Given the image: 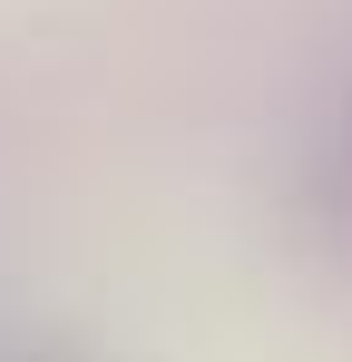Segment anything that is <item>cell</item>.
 <instances>
[{
	"mask_svg": "<svg viewBox=\"0 0 352 362\" xmlns=\"http://www.w3.org/2000/svg\"><path fill=\"white\" fill-rule=\"evenodd\" d=\"M303 226L333 245V255H352V108L323 127V147L303 157Z\"/></svg>",
	"mask_w": 352,
	"mask_h": 362,
	"instance_id": "obj_1",
	"label": "cell"
},
{
	"mask_svg": "<svg viewBox=\"0 0 352 362\" xmlns=\"http://www.w3.org/2000/svg\"><path fill=\"white\" fill-rule=\"evenodd\" d=\"M30 362H40V353H30Z\"/></svg>",
	"mask_w": 352,
	"mask_h": 362,
	"instance_id": "obj_2",
	"label": "cell"
}]
</instances>
